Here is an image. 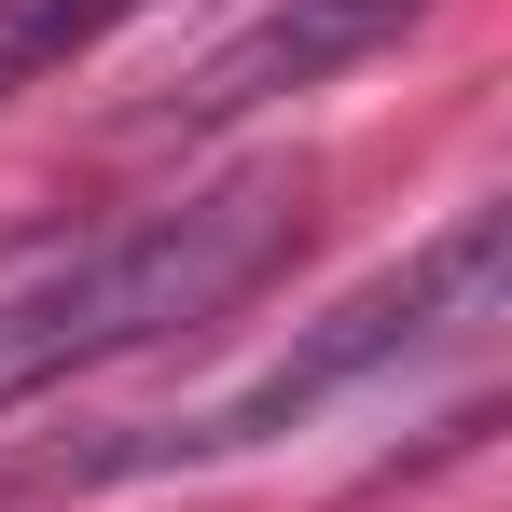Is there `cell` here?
Returning a JSON list of instances; mask_svg holds the SVG:
<instances>
[{"label":"cell","instance_id":"obj_1","mask_svg":"<svg viewBox=\"0 0 512 512\" xmlns=\"http://www.w3.org/2000/svg\"><path fill=\"white\" fill-rule=\"evenodd\" d=\"M277 250H291V180L277 167H236L208 194H180V208L111 222V236H28V250H0V402L208 333Z\"/></svg>","mask_w":512,"mask_h":512},{"label":"cell","instance_id":"obj_2","mask_svg":"<svg viewBox=\"0 0 512 512\" xmlns=\"http://www.w3.org/2000/svg\"><path fill=\"white\" fill-rule=\"evenodd\" d=\"M499 277H512V222H499V208H457L429 250H402L388 277H360L346 305H319L236 402H208V416H180V429H139V443L42 457V485H125V471H208V457H250V443H277V429L333 416L346 388H374V374H402V360H429V346H457V333H485V319H499Z\"/></svg>","mask_w":512,"mask_h":512},{"label":"cell","instance_id":"obj_3","mask_svg":"<svg viewBox=\"0 0 512 512\" xmlns=\"http://www.w3.org/2000/svg\"><path fill=\"white\" fill-rule=\"evenodd\" d=\"M416 14H429V0H263L250 28H222L139 125H180V139H194V125H236V111H277V97H319L333 70L388 56Z\"/></svg>","mask_w":512,"mask_h":512},{"label":"cell","instance_id":"obj_4","mask_svg":"<svg viewBox=\"0 0 512 512\" xmlns=\"http://www.w3.org/2000/svg\"><path fill=\"white\" fill-rule=\"evenodd\" d=\"M139 0H0V97L42 84V70H70L97 28H125Z\"/></svg>","mask_w":512,"mask_h":512}]
</instances>
